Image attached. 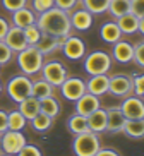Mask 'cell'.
<instances>
[{"label": "cell", "instance_id": "6da1fadb", "mask_svg": "<svg viewBox=\"0 0 144 156\" xmlns=\"http://www.w3.org/2000/svg\"><path fill=\"white\" fill-rule=\"evenodd\" d=\"M36 26L41 33L51 34L55 38H67L72 31L69 12L58 9V7H51L47 12H41L36 17Z\"/></svg>", "mask_w": 144, "mask_h": 156}, {"label": "cell", "instance_id": "7a4b0ae2", "mask_svg": "<svg viewBox=\"0 0 144 156\" xmlns=\"http://www.w3.org/2000/svg\"><path fill=\"white\" fill-rule=\"evenodd\" d=\"M43 53L38 50L36 46H26L24 50L17 53V65L23 70V74L31 76V74H38L43 67Z\"/></svg>", "mask_w": 144, "mask_h": 156}, {"label": "cell", "instance_id": "3957f363", "mask_svg": "<svg viewBox=\"0 0 144 156\" xmlns=\"http://www.w3.org/2000/svg\"><path fill=\"white\" fill-rule=\"evenodd\" d=\"M100 147V137L91 130L77 134L72 141V151L76 156H94Z\"/></svg>", "mask_w": 144, "mask_h": 156}, {"label": "cell", "instance_id": "277c9868", "mask_svg": "<svg viewBox=\"0 0 144 156\" xmlns=\"http://www.w3.org/2000/svg\"><path fill=\"white\" fill-rule=\"evenodd\" d=\"M112 69V57L107 51H93L84 58V70L89 76H96V74H107Z\"/></svg>", "mask_w": 144, "mask_h": 156}, {"label": "cell", "instance_id": "5b68a950", "mask_svg": "<svg viewBox=\"0 0 144 156\" xmlns=\"http://www.w3.org/2000/svg\"><path fill=\"white\" fill-rule=\"evenodd\" d=\"M31 87H33V81L28 76H16L7 83L5 89H7V94L10 96V100L19 103L24 98L31 96Z\"/></svg>", "mask_w": 144, "mask_h": 156}, {"label": "cell", "instance_id": "8992f818", "mask_svg": "<svg viewBox=\"0 0 144 156\" xmlns=\"http://www.w3.org/2000/svg\"><path fill=\"white\" fill-rule=\"evenodd\" d=\"M0 144H2V151L5 154L14 156L28 144V141H26V136L21 130H5V132H2Z\"/></svg>", "mask_w": 144, "mask_h": 156}, {"label": "cell", "instance_id": "52a82bcc", "mask_svg": "<svg viewBox=\"0 0 144 156\" xmlns=\"http://www.w3.org/2000/svg\"><path fill=\"white\" fill-rule=\"evenodd\" d=\"M40 72H41L43 79H45L47 83H50L53 87H58L65 79L69 77L67 69H65L60 62H48V64H43Z\"/></svg>", "mask_w": 144, "mask_h": 156}, {"label": "cell", "instance_id": "ba28073f", "mask_svg": "<svg viewBox=\"0 0 144 156\" xmlns=\"http://www.w3.org/2000/svg\"><path fill=\"white\" fill-rule=\"evenodd\" d=\"M108 93H112L113 96L118 98H127L134 93V83L130 76H124V74H117L110 77L108 83Z\"/></svg>", "mask_w": 144, "mask_h": 156}, {"label": "cell", "instance_id": "9c48e42d", "mask_svg": "<svg viewBox=\"0 0 144 156\" xmlns=\"http://www.w3.org/2000/svg\"><path fill=\"white\" fill-rule=\"evenodd\" d=\"M58 87L62 91V96L69 101H77L84 93H88L86 91V83L79 77H67Z\"/></svg>", "mask_w": 144, "mask_h": 156}, {"label": "cell", "instance_id": "30bf717a", "mask_svg": "<svg viewBox=\"0 0 144 156\" xmlns=\"http://www.w3.org/2000/svg\"><path fill=\"white\" fill-rule=\"evenodd\" d=\"M60 50L64 51V55L69 60H81L86 55V43H84L81 38L69 34V36L64 40Z\"/></svg>", "mask_w": 144, "mask_h": 156}, {"label": "cell", "instance_id": "8fae6325", "mask_svg": "<svg viewBox=\"0 0 144 156\" xmlns=\"http://www.w3.org/2000/svg\"><path fill=\"white\" fill-rule=\"evenodd\" d=\"M120 112L124 113L125 120L144 119V101L139 96H127L120 106Z\"/></svg>", "mask_w": 144, "mask_h": 156}, {"label": "cell", "instance_id": "7c38bea8", "mask_svg": "<svg viewBox=\"0 0 144 156\" xmlns=\"http://www.w3.org/2000/svg\"><path fill=\"white\" fill-rule=\"evenodd\" d=\"M5 45L9 46L12 51H16V53H19L21 50H24L26 46H28V41H26V36H24V29L23 28H17V26H10L9 31H7V34H5L4 38Z\"/></svg>", "mask_w": 144, "mask_h": 156}, {"label": "cell", "instance_id": "4fadbf2b", "mask_svg": "<svg viewBox=\"0 0 144 156\" xmlns=\"http://www.w3.org/2000/svg\"><path fill=\"white\" fill-rule=\"evenodd\" d=\"M98 108H100V100H98V96H94L91 93H84L83 96L76 101V113L83 115V117L91 115Z\"/></svg>", "mask_w": 144, "mask_h": 156}, {"label": "cell", "instance_id": "5bb4252c", "mask_svg": "<svg viewBox=\"0 0 144 156\" xmlns=\"http://www.w3.org/2000/svg\"><path fill=\"white\" fill-rule=\"evenodd\" d=\"M108 83H110V77H108L107 74L91 76L89 81L86 83V91L94 94V96H101V94L108 93Z\"/></svg>", "mask_w": 144, "mask_h": 156}, {"label": "cell", "instance_id": "9a60e30c", "mask_svg": "<svg viewBox=\"0 0 144 156\" xmlns=\"http://www.w3.org/2000/svg\"><path fill=\"white\" fill-rule=\"evenodd\" d=\"M112 55L117 62L129 64V62H132V57H134V45H130L129 41H124V40H118L117 43H113Z\"/></svg>", "mask_w": 144, "mask_h": 156}, {"label": "cell", "instance_id": "2e32d148", "mask_svg": "<svg viewBox=\"0 0 144 156\" xmlns=\"http://www.w3.org/2000/svg\"><path fill=\"white\" fill-rule=\"evenodd\" d=\"M65 38H55L51 34H47V33H41V38L40 41L36 43V48L41 51L43 55H48V53H53V51L60 50L62 48V43H64Z\"/></svg>", "mask_w": 144, "mask_h": 156}, {"label": "cell", "instance_id": "e0dca14e", "mask_svg": "<svg viewBox=\"0 0 144 156\" xmlns=\"http://www.w3.org/2000/svg\"><path fill=\"white\" fill-rule=\"evenodd\" d=\"M69 17H70V26L74 29H77V31H88L93 26V14L88 12L84 7L76 10L74 14L69 16Z\"/></svg>", "mask_w": 144, "mask_h": 156}, {"label": "cell", "instance_id": "ac0fdd59", "mask_svg": "<svg viewBox=\"0 0 144 156\" xmlns=\"http://www.w3.org/2000/svg\"><path fill=\"white\" fill-rule=\"evenodd\" d=\"M125 117L120 112V108H108L107 110V130L110 134H117L124 130Z\"/></svg>", "mask_w": 144, "mask_h": 156}, {"label": "cell", "instance_id": "d6986e66", "mask_svg": "<svg viewBox=\"0 0 144 156\" xmlns=\"http://www.w3.org/2000/svg\"><path fill=\"white\" fill-rule=\"evenodd\" d=\"M86 120H88V127H89L91 132L100 134V132H103V130H107V110L98 108V110H94L91 115H88Z\"/></svg>", "mask_w": 144, "mask_h": 156}, {"label": "cell", "instance_id": "ffe728a7", "mask_svg": "<svg viewBox=\"0 0 144 156\" xmlns=\"http://www.w3.org/2000/svg\"><path fill=\"white\" fill-rule=\"evenodd\" d=\"M17 110L24 115V119L26 120H33L38 113H40V100L31 94V96L24 98L23 101H19V108Z\"/></svg>", "mask_w": 144, "mask_h": 156}, {"label": "cell", "instance_id": "44dd1931", "mask_svg": "<svg viewBox=\"0 0 144 156\" xmlns=\"http://www.w3.org/2000/svg\"><path fill=\"white\" fill-rule=\"evenodd\" d=\"M12 24L24 29V28H28V26H31V24H36V16L28 7H23V9L12 12Z\"/></svg>", "mask_w": 144, "mask_h": 156}, {"label": "cell", "instance_id": "7402d4cb", "mask_svg": "<svg viewBox=\"0 0 144 156\" xmlns=\"http://www.w3.org/2000/svg\"><path fill=\"white\" fill-rule=\"evenodd\" d=\"M115 23L120 28L122 34H134L137 31V28H139V17H135L132 12H127V14L120 16Z\"/></svg>", "mask_w": 144, "mask_h": 156}, {"label": "cell", "instance_id": "603a6c76", "mask_svg": "<svg viewBox=\"0 0 144 156\" xmlns=\"http://www.w3.org/2000/svg\"><path fill=\"white\" fill-rule=\"evenodd\" d=\"M100 36H101V40L105 43L113 45L118 40H122V31L117 26V23H105L101 26V29H100Z\"/></svg>", "mask_w": 144, "mask_h": 156}, {"label": "cell", "instance_id": "cb8c5ba5", "mask_svg": "<svg viewBox=\"0 0 144 156\" xmlns=\"http://www.w3.org/2000/svg\"><path fill=\"white\" fill-rule=\"evenodd\" d=\"M122 132L130 139H144V119L125 120Z\"/></svg>", "mask_w": 144, "mask_h": 156}, {"label": "cell", "instance_id": "d4e9b609", "mask_svg": "<svg viewBox=\"0 0 144 156\" xmlns=\"http://www.w3.org/2000/svg\"><path fill=\"white\" fill-rule=\"evenodd\" d=\"M40 112L45 113V115H48V117H51V119H55L57 115H58V112H60L58 100H57L53 94L43 98V100H40Z\"/></svg>", "mask_w": 144, "mask_h": 156}, {"label": "cell", "instance_id": "484cf974", "mask_svg": "<svg viewBox=\"0 0 144 156\" xmlns=\"http://www.w3.org/2000/svg\"><path fill=\"white\" fill-rule=\"evenodd\" d=\"M53 89H55V87L41 77V79H38V81L33 83L31 94L34 98H38V100H43V98H47V96H51V94H53Z\"/></svg>", "mask_w": 144, "mask_h": 156}, {"label": "cell", "instance_id": "4316f807", "mask_svg": "<svg viewBox=\"0 0 144 156\" xmlns=\"http://www.w3.org/2000/svg\"><path fill=\"white\" fill-rule=\"evenodd\" d=\"M67 129H69V130L74 134V136H77V134H83V132H88V130H89L88 120H86V117L76 113V115H72V117L67 120Z\"/></svg>", "mask_w": 144, "mask_h": 156}, {"label": "cell", "instance_id": "83f0119b", "mask_svg": "<svg viewBox=\"0 0 144 156\" xmlns=\"http://www.w3.org/2000/svg\"><path fill=\"white\" fill-rule=\"evenodd\" d=\"M28 124L24 115L19 110H12L7 113V130H23Z\"/></svg>", "mask_w": 144, "mask_h": 156}, {"label": "cell", "instance_id": "f1b7e54d", "mask_svg": "<svg viewBox=\"0 0 144 156\" xmlns=\"http://www.w3.org/2000/svg\"><path fill=\"white\" fill-rule=\"evenodd\" d=\"M107 12H110L112 17L118 19L120 16L130 12V0H110Z\"/></svg>", "mask_w": 144, "mask_h": 156}, {"label": "cell", "instance_id": "f546056e", "mask_svg": "<svg viewBox=\"0 0 144 156\" xmlns=\"http://www.w3.org/2000/svg\"><path fill=\"white\" fill-rule=\"evenodd\" d=\"M81 4L84 5V9L91 12V14H103L108 10V4L110 0H81Z\"/></svg>", "mask_w": 144, "mask_h": 156}, {"label": "cell", "instance_id": "4dcf8cb0", "mask_svg": "<svg viewBox=\"0 0 144 156\" xmlns=\"http://www.w3.org/2000/svg\"><path fill=\"white\" fill-rule=\"evenodd\" d=\"M29 122H31L33 129H34L36 132H40V134H41V132H47L48 129L51 127V124H53V119L40 112V113H38V115H36V117H34L33 120H29Z\"/></svg>", "mask_w": 144, "mask_h": 156}, {"label": "cell", "instance_id": "1f68e13d", "mask_svg": "<svg viewBox=\"0 0 144 156\" xmlns=\"http://www.w3.org/2000/svg\"><path fill=\"white\" fill-rule=\"evenodd\" d=\"M24 36H26V41H28V46H34L40 38H41V31L36 24H31L28 28H24Z\"/></svg>", "mask_w": 144, "mask_h": 156}, {"label": "cell", "instance_id": "d6a6232c", "mask_svg": "<svg viewBox=\"0 0 144 156\" xmlns=\"http://www.w3.org/2000/svg\"><path fill=\"white\" fill-rule=\"evenodd\" d=\"M51 7H55V0H33V9L36 10L38 14L47 12Z\"/></svg>", "mask_w": 144, "mask_h": 156}, {"label": "cell", "instance_id": "836d02e7", "mask_svg": "<svg viewBox=\"0 0 144 156\" xmlns=\"http://www.w3.org/2000/svg\"><path fill=\"white\" fill-rule=\"evenodd\" d=\"M26 4H28V0H2L4 9L9 12H16V10L23 9V7H26Z\"/></svg>", "mask_w": 144, "mask_h": 156}, {"label": "cell", "instance_id": "e575fe53", "mask_svg": "<svg viewBox=\"0 0 144 156\" xmlns=\"http://www.w3.org/2000/svg\"><path fill=\"white\" fill-rule=\"evenodd\" d=\"M12 55H14V51L5 45L4 40H0V65H5L7 62H10V60H12Z\"/></svg>", "mask_w": 144, "mask_h": 156}, {"label": "cell", "instance_id": "d590c367", "mask_svg": "<svg viewBox=\"0 0 144 156\" xmlns=\"http://www.w3.org/2000/svg\"><path fill=\"white\" fill-rule=\"evenodd\" d=\"M132 60H134L139 67L144 69V41L134 45V57H132Z\"/></svg>", "mask_w": 144, "mask_h": 156}, {"label": "cell", "instance_id": "8d00e7d4", "mask_svg": "<svg viewBox=\"0 0 144 156\" xmlns=\"http://www.w3.org/2000/svg\"><path fill=\"white\" fill-rule=\"evenodd\" d=\"M16 156H43V154H41V149L36 147L34 144H26Z\"/></svg>", "mask_w": 144, "mask_h": 156}, {"label": "cell", "instance_id": "74e56055", "mask_svg": "<svg viewBox=\"0 0 144 156\" xmlns=\"http://www.w3.org/2000/svg\"><path fill=\"white\" fill-rule=\"evenodd\" d=\"M130 12L135 17H144V0H130Z\"/></svg>", "mask_w": 144, "mask_h": 156}, {"label": "cell", "instance_id": "f35d334b", "mask_svg": "<svg viewBox=\"0 0 144 156\" xmlns=\"http://www.w3.org/2000/svg\"><path fill=\"white\" fill-rule=\"evenodd\" d=\"M132 83H134L135 96L144 98V74L142 76H137V77H132Z\"/></svg>", "mask_w": 144, "mask_h": 156}, {"label": "cell", "instance_id": "ab89813d", "mask_svg": "<svg viewBox=\"0 0 144 156\" xmlns=\"http://www.w3.org/2000/svg\"><path fill=\"white\" fill-rule=\"evenodd\" d=\"M77 0H55V7L65 10V12H70V10L76 7Z\"/></svg>", "mask_w": 144, "mask_h": 156}, {"label": "cell", "instance_id": "60d3db41", "mask_svg": "<svg viewBox=\"0 0 144 156\" xmlns=\"http://www.w3.org/2000/svg\"><path fill=\"white\" fill-rule=\"evenodd\" d=\"M9 28H10V24L7 23V19L0 17V40H4V38H5V34H7V31H9Z\"/></svg>", "mask_w": 144, "mask_h": 156}, {"label": "cell", "instance_id": "b9f144b4", "mask_svg": "<svg viewBox=\"0 0 144 156\" xmlns=\"http://www.w3.org/2000/svg\"><path fill=\"white\" fill-rule=\"evenodd\" d=\"M7 130V112L0 110V134Z\"/></svg>", "mask_w": 144, "mask_h": 156}, {"label": "cell", "instance_id": "7bdbcfd3", "mask_svg": "<svg viewBox=\"0 0 144 156\" xmlns=\"http://www.w3.org/2000/svg\"><path fill=\"white\" fill-rule=\"evenodd\" d=\"M94 156H120V154H118L115 149H101V147H100Z\"/></svg>", "mask_w": 144, "mask_h": 156}, {"label": "cell", "instance_id": "ee69618b", "mask_svg": "<svg viewBox=\"0 0 144 156\" xmlns=\"http://www.w3.org/2000/svg\"><path fill=\"white\" fill-rule=\"evenodd\" d=\"M137 31H139L141 34H144V17L139 19V28H137Z\"/></svg>", "mask_w": 144, "mask_h": 156}, {"label": "cell", "instance_id": "f6af8a7d", "mask_svg": "<svg viewBox=\"0 0 144 156\" xmlns=\"http://www.w3.org/2000/svg\"><path fill=\"white\" fill-rule=\"evenodd\" d=\"M2 89H4V86H2V83H0V94H2Z\"/></svg>", "mask_w": 144, "mask_h": 156}, {"label": "cell", "instance_id": "bcb514c9", "mask_svg": "<svg viewBox=\"0 0 144 156\" xmlns=\"http://www.w3.org/2000/svg\"><path fill=\"white\" fill-rule=\"evenodd\" d=\"M0 156H4V154H0Z\"/></svg>", "mask_w": 144, "mask_h": 156}, {"label": "cell", "instance_id": "7dc6e473", "mask_svg": "<svg viewBox=\"0 0 144 156\" xmlns=\"http://www.w3.org/2000/svg\"><path fill=\"white\" fill-rule=\"evenodd\" d=\"M0 67H2V65H0Z\"/></svg>", "mask_w": 144, "mask_h": 156}]
</instances>
